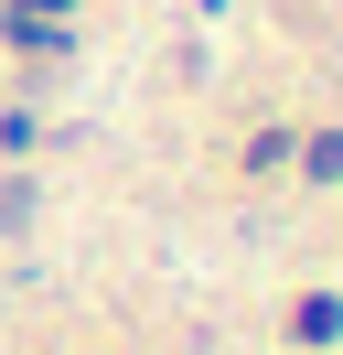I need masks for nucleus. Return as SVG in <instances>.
Masks as SVG:
<instances>
[{
  "mask_svg": "<svg viewBox=\"0 0 343 355\" xmlns=\"http://www.w3.org/2000/svg\"><path fill=\"white\" fill-rule=\"evenodd\" d=\"M311 183H343V140H311Z\"/></svg>",
  "mask_w": 343,
  "mask_h": 355,
  "instance_id": "obj_2",
  "label": "nucleus"
},
{
  "mask_svg": "<svg viewBox=\"0 0 343 355\" xmlns=\"http://www.w3.org/2000/svg\"><path fill=\"white\" fill-rule=\"evenodd\" d=\"M290 323H300V345H322V334H343V302H300Z\"/></svg>",
  "mask_w": 343,
  "mask_h": 355,
  "instance_id": "obj_1",
  "label": "nucleus"
}]
</instances>
